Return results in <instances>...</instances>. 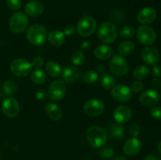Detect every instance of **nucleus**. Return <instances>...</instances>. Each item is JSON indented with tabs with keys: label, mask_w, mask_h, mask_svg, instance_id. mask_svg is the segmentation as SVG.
Instances as JSON below:
<instances>
[{
	"label": "nucleus",
	"mask_w": 161,
	"mask_h": 160,
	"mask_svg": "<svg viewBox=\"0 0 161 160\" xmlns=\"http://www.w3.org/2000/svg\"><path fill=\"white\" fill-rule=\"evenodd\" d=\"M144 160H157V158H156L155 155H149L145 158Z\"/></svg>",
	"instance_id": "obj_45"
},
{
	"label": "nucleus",
	"mask_w": 161,
	"mask_h": 160,
	"mask_svg": "<svg viewBox=\"0 0 161 160\" xmlns=\"http://www.w3.org/2000/svg\"><path fill=\"white\" fill-rule=\"evenodd\" d=\"M3 112L6 117L15 118L20 112L19 102L14 97H7L3 102Z\"/></svg>",
	"instance_id": "obj_11"
},
{
	"label": "nucleus",
	"mask_w": 161,
	"mask_h": 160,
	"mask_svg": "<svg viewBox=\"0 0 161 160\" xmlns=\"http://www.w3.org/2000/svg\"><path fill=\"white\" fill-rule=\"evenodd\" d=\"M110 70L112 73L117 76H124L128 73L129 67L127 60L121 55H114L110 58L109 63Z\"/></svg>",
	"instance_id": "obj_5"
},
{
	"label": "nucleus",
	"mask_w": 161,
	"mask_h": 160,
	"mask_svg": "<svg viewBox=\"0 0 161 160\" xmlns=\"http://www.w3.org/2000/svg\"><path fill=\"white\" fill-rule=\"evenodd\" d=\"M144 87V83H143L142 82L140 81V80H136V81H135L134 83H132L130 88V89H131L132 92L139 93L143 90Z\"/></svg>",
	"instance_id": "obj_35"
},
{
	"label": "nucleus",
	"mask_w": 161,
	"mask_h": 160,
	"mask_svg": "<svg viewBox=\"0 0 161 160\" xmlns=\"http://www.w3.org/2000/svg\"><path fill=\"white\" fill-rule=\"evenodd\" d=\"M112 160H127L126 158H124V156H121V155H119V156L115 157L114 158H113Z\"/></svg>",
	"instance_id": "obj_46"
},
{
	"label": "nucleus",
	"mask_w": 161,
	"mask_h": 160,
	"mask_svg": "<svg viewBox=\"0 0 161 160\" xmlns=\"http://www.w3.org/2000/svg\"><path fill=\"white\" fill-rule=\"evenodd\" d=\"M6 6L11 10H18L21 6L20 0H6Z\"/></svg>",
	"instance_id": "obj_33"
},
{
	"label": "nucleus",
	"mask_w": 161,
	"mask_h": 160,
	"mask_svg": "<svg viewBox=\"0 0 161 160\" xmlns=\"http://www.w3.org/2000/svg\"><path fill=\"white\" fill-rule=\"evenodd\" d=\"M28 25V18L22 12H16L9 19V27L11 31L16 34L22 33L27 29Z\"/></svg>",
	"instance_id": "obj_4"
},
{
	"label": "nucleus",
	"mask_w": 161,
	"mask_h": 160,
	"mask_svg": "<svg viewBox=\"0 0 161 160\" xmlns=\"http://www.w3.org/2000/svg\"><path fill=\"white\" fill-rule=\"evenodd\" d=\"M142 58L148 65H156L160 59V53L157 48L147 45L142 50Z\"/></svg>",
	"instance_id": "obj_13"
},
{
	"label": "nucleus",
	"mask_w": 161,
	"mask_h": 160,
	"mask_svg": "<svg viewBox=\"0 0 161 160\" xmlns=\"http://www.w3.org/2000/svg\"><path fill=\"white\" fill-rule=\"evenodd\" d=\"M75 32V28L72 24H69L64 28V34L65 36H72Z\"/></svg>",
	"instance_id": "obj_39"
},
{
	"label": "nucleus",
	"mask_w": 161,
	"mask_h": 160,
	"mask_svg": "<svg viewBox=\"0 0 161 160\" xmlns=\"http://www.w3.org/2000/svg\"><path fill=\"white\" fill-rule=\"evenodd\" d=\"M152 86L153 89H157L161 87V79L159 78H155L152 81Z\"/></svg>",
	"instance_id": "obj_42"
},
{
	"label": "nucleus",
	"mask_w": 161,
	"mask_h": 160,
	"mask_svg": "<svg viewBox=\"0 0 161 160\" xmlns=\"http://www.w3.org/2000/svg\"><path fill=\"white\" fill-rule=\"evenodd\" d=\"M105 66H104L103 64H98V65H97V72H98L99 73L104 74L105 73Z\"/></svg>",
	"instance_id": "obj_44"
},
{
	"label": "nucleus",
	"mask_w": 161,
	"mask_h": 160,
	"mask_svg": "<svg viewBox=\"0 0 161 160\" xmlns=\"http://www.w3.org/2000/svg\"><path fill=\"white\" fill-rule=\"evenodd\" d=\"M97 37L101 42L105 44H110L115 42L117 37V29L113 24L104 22L97 28Z\"/></svg>",
	"instance_id": "obj_3"
},
{
	"label": "nucleus",
	"mask_w": 161,
	"mask_h": 160,
	"mask_svg": "<svg viewBox=\"0 0 161 160\" xmlns=\"http://www.w3.org/2000/svg\"><path fill=\"white\" fill-rule=\"evenodd\" d=\"M137 38L143 45H150L155 42L157 39V33L152 27L142 25L137 30Z\"/></svg>",
	"instance_id": "obj_8"
},
{
	"label": "nucleus",
	"mask_w": 161,
	"mask_h": 160,
	"mask_svg": "<svg viewBox=\"0 0 161 160\" xmlns=\"http://www.w3.org/2000/svg\"><path fill=\"white\" fill-rule=\"evenodd\" d=\"M112 96L119 102H127L131 98L132 91L127 85L119 84L115 86L112 89Z\"/></svg>",
	"instance_id": "obj_12"
},
{
	"label": "nucleus",
	"mask_w": 161,
	"mask_h": 160,
	"mask_svg": "<svg viewBox=\"0 0 161 160\" xmlns=\"http://www.w3.org/2000/svg\"><path fill=\"white\" fill-rule=\"evenodd\" d=\"M86 139L90 145L98 148L105 145L107 141V133L101 126L92 125L86 130Z\"/></svg>",
	"instance_id": "obj_1"
},
{
	"label": "nucleus",
	"mask_w": 161,
	"mask_h": 160,
	"mask_svg": "<svg viewBox=\"0 0 161 160\" xmlns=\"http://www.w3.org/2000/svg\"><path fill=\"white\" fill-rule=\"evenodd\" d=\"M32 66L31 64L26 59L18 58L15 59L11 62L10 71L15 76L23 78L28 76L31 74Z\"/></svg>",
	"instance_id": "obj_6"
},
{
	"label": "nucleus",
	"mask_w": 161,
	"mask_h": 160,
	"mask_svg": "<svg viewBox=\"0 0 161 160\" xmlns=\"http://www.w3.org/2000/svg\"><path fill=\"white\" fill-rule=\"evenodd\" d=\"M140 126L138 124L135 123V124H132L130 127V130H129V133L133 137H136L139 135L140 133Z\"/></svg>",
	"instance_id": "obj_38"
},
{
	"label": "nucleus",
	"mask_w": 161,
	"mask_h": 160,
	"mask_svg": "<svg viewBox=\"0 0 161 160\" xmlns=\"http://www.w3.org/2000/svg\"><path fill=\"white\" fill-rule=\"evenodd\" d=\"M71 61L72 64L75 66L82 65L85 62V55L83 51L80 50H76L73 51L71 56Z\"/></svg>",
	"instance_id": "obj_30"
},
{
	"label": "nucleus",
	"mask_w": 161,
	"mask_h": 160,
	"mask_svg": "<svg viewBox=\"0 0 161 160\" xmlns=\"http://www.w3.org/2000/svg\"><path fill=\"white\" fill-rule=\"evenodd\" d=\"M153 73L156 77L159 78L161 76V66L160 65H154L153 67Z\"/></svg>",
	"instance_id": "obj_41"
},
{
	"label": "nucleus",
	"mask_w": 161,
	"mask_h": 160,
	"mask_svg": "<svg viewBox=\"0 0 161 160\" xmlns=\"http://www.w3.org/2000/svg\"><path fill=\"white\" fill-rule=\"evenodd\" d=\"M101 83L105 89H112L114 87L115 84H116V78L109 74L104 73L101 78Z\"/></svg>",
	"instance_id": "obj_29"
},
{
	"label": "nucleus",
	"mask_w": 161,
	"mask_h": 160,
	"mask_svg": "<svg viewBox=\"0 0 161 160\" xmlns=\"http://www.w3.org/2000/svg\"><path fill=\"white\" fill-rule=\"evenodd\" d=\"M135 50V45L130 41H124L120 42L118 47V52L119 55L123 56H127L131 54Z\"/></svg>",
	"instance_id": "obj_25"
},
{
	"label": "nucleus",
	"mask_w": 161,
	"mask_h": 160,
	"mask_svg": "<svg viewBox=\"0 0 161 160\" xmlns=\"http://www.w3.org/2000/svg\"><path fill=\"white\" fill-rule=\"evenodd\" d=\"M46 72L51 77H59L62 74V69L60 64L54 61H50L46 64Z\"/></svg>",
	"instance_id": "obj_23"
},
{
	"label": "nucleus",
	"mask_w": 161,
	"mask_h": 160,
	"mask_svg": "<svg viewBox=\"0 0 161 160\" xmlns=\"http://www.w3.org/2000/svg\"><path fill=\"white\" fill-rule=\"evenodd\" d=\"M150 74V70L146 65H138L135 67L133 71V75L136 79L143 80L147 78Z\"/></svg>",
	"instance_id": "obj_27"
},
{
	"label": "nucleus",
	"mask_w": 161,
	"mask_h": 160,
	"mask_svg": "<svg viewBox=\"0 0 161 160\" xmlns=\"http://www.w3.org/2000/svg\"><path fill=\"white\" fill-rule=\"evenodd\" d=\"M160 94H161V89H160Z\"/></svg>",
	"instance_id": "obj_48"
},
{
	"label": "nucleus",
	"mask_w": 161,
	"mask_h": 160,
	"mask_svg": "<svg viewBox=\"0 0 161 160\" xmlns=\"http://www.w3.org/2000/svg\"><path fill=\"white\" fill-rule=\"evenodd\" d=\"M18 86L17 83L13 79H8L3 83V90L5 94L7 95H14L17 93Z\"/></svg>",
	"instance_id": "obj_28"
},
{
	"label": "nucleus",
	"mask_w": 161,
	"mask_h": 160,
	"mask_svg": "<svg viewBox=\"0 0 161 160\" xmlns=\"http://www.w3.org/2000/svg\"><path fill=\"white\" fill-rule=\"evenodd\" d=\"M97 29V22L90 16L83 17L79 20L76 26V31L80 35L88 37L93 35Z\"/></svg>",
	"instance_id": "obj_7"
},
{
	"label": "nucleus",
	"mask_w": 161,
	"mask_h": 160,
	"mask_svg": "<svg viewBox=\"0 0 161 160\" xmlns=\"http://www.w3.org/2000/svg\"><path fill=\"white\" fill-rule=\"evenodd\" d=\"M31 64L32 67H36V68H39V67H42V65H43L44 60L43 58L39 56H35L32 59V61H31Z\"/></svg>",
	"instance_id": "obj_37"
},
{
	"label": "nucleus",
	"mask_w": 161,
	"mask_h": 160,
	"mask_svg": "<svg viewBox=\"0 0 161 160\" xmlns=\"http://www.w3.org/2000/svg\"><path fill=\"white\" fill-rule=\"evenodd\" d=\"M151 117L156 120H161V108L158 106H154L150 110Z\"/></svg>",
	"instance_id": "obj_36"
},
{
	"label": "nucleus",
	"mask_w": 161,
	"mask_h": 160,
	"mask_svg": "<svg viewBox=\"0 0 161 160\" xmlns=\"http://www.w3.org/2000/svg\"><path fill=\"white\" fill-rule=\"evenodd\" d=\"M94 54L96 58L102 61L108 60L113 56V50L110 46L106 45H97L94 50Z\"/></svg>",
	"instance_id": "obj_20"
},
{
	"label": "nucleus",
	"mask_w": 161,
	"mask_h": 160,
	"mask_svg": "<svg viewBox=\"0 0 161 160\" xmlns=\"http://www.w3.org/2000/svg\"><path fill=\"white\" fill-rule=\"evenodd\" d=\"M157 148H158L159 152L161 154V141L158 143V144H157Z\"/></svg>",
	"instance_id": "obj_47"
},
{
	"label": "nucleus",
	"mask_w": 161,
	"mask_h": 160,
	"mask_svg": "<svg viewBox=\"0 0 161 160\" xmlns=\"http://www.w3.org/2000/svg\"><path fill=\"white\" fill-rule=\"evenodd\" d=\"M132 115V111L127 105H119L116 107L113 112L115 121L119 124H124L128 122Z\"/></svg>",
	"instance_id": "obj_15"
},
{
	"label": "nucleus",
	"mask_w": 161,
	"mask_h": 160,
	"mask_svg": "<svg viewBox=\"0 0 161 160\" xmlns=\"http://www.w3.org/2000/svg\"><path fill=\"white\" fill-rule=\"evenodd\" d=\"M157 13L154 8L145 7L138 12L137 19L140 24L143 25H147L153 23L157 19Z\"/></svg>",
	"instance_id": "obj_16"
},
{
	"label": "nucleus",
	"mask_w": 161,
	"mask_h": 160,
	"mask_svg": "<svg viewBox=\"0 0 161 160\" xmlns=\"http://www.w3.org/2000/svg\"><path fill=\"white\" fill-rule=\"evenodd\" d=\"M100 155L103 158H111L115 155V152L111 147H105L101 150Z\"/></svg>",
	"instance_id": "obj_34"
},
{
	"label": "nucleus",
	"mask_w": 161,
	"mask_h": 160,
	"mask_svg": "<svg viewBox=\"0 0 161 160\" xmlns=\"http://www.w3.org/2000/svg\"><path fill=\"white\" fill-rule=\"evenodd\" d=\"M135 34V29L131 26H124L119 31V36L124 39H131Z\"/></svg>",
	"instance_id": "obj_32"
},
{
	"label": "nucleus",
	"mask_w": 161,
	"mask_h": 160,
	"mask_svg": "<svg viewBox=\"0 0 161 160\" xmlns=\"http://www.w3.org/2000/svg\"><path fill=\"white\" fill-rule=\"evenodd\" d=\"M46 112L50 119L58 121L62 118V111L58 104L53 102H48L45 106Z\"/></svg>",
	"instance_id": "obj_19"
},
{
	"label": "nucleus",
	"mask_w": 161,
	"mask_h": 160,
	"mask_svg": "<svg viewBox=\"0 0 161 160\" xmlns=\"http://www.w3.org/2000/svg\"><path fill=\"white\" fill-rule=\"evenodd\" d=\"M139 101L145 107H153L160 101V95L155 89H147L141 93Z\"/></svg>",
	"instance_id": "obj_14"
},
{
	"label": "nucleus",
	"mask_w": 161,
	"mask_h": 160,
	"mask_svg": "<svg viewBox=\"0 0 161 160\" xmlns=\"http://www.w3.org/2000/svg\"><path fill=\"white\" fill-rule=\"evenodd\" d=\"M97 79H98V73L95 71H86L83 75V81L86 84H92L96 83Z\"/></svg>",
	"instance_id": "obj_31"
},
{
	"label": "nucleus",
	"mask_w": 161,
	"mask_h": 160,
	"mask_svg": "<svg viewBox=\"0 0 161 160\" xmlns=\"http://www.w3.org/2000/svg\"><path fill=\"white\" fill-rule=\"evenodd\" d=\"M66 86L62 80H55L49 86L47 97L51 100L59 101L65 96Z\"/></svg>",
	"instance_id": "obj_9"
},
{
	"label": "nucleus",
	"mask_w": 161,
	"mask_h": 160,
	"mask_svg": "<svg viewBox=\"0 0 161 160\" xmlns=\"http://www.w3.org/2000/svg\"><path fill=\"white\" fill-rule=\"evenodd\" d=\"M47 31L42 25L34 24L28 28L27 39L28 42L34 45H42L47 39Z\"/></svg>",
	"instance_id": "obj_2"
},
{
	"label": "nucleus",
	"mask_w": 161,
	"mask_h": 160,
	"mask_svg": "<svg viewBox=\"0 0 161 160\" xmlns=\"http://www.w3.org/2000/svg\"><path fill=\"white\" fill-rule=\"evenodd\" d=\"M49 42L53 46H60L65 42V35L60 30H53L47 35Z\"/></svg>",
	"instance_id": "obj_21"
},
{
	"label": "nucleus",
	"mask_w": 161,
	"mask_h": 160,
	"mask_svg": "<svg viewBox=\"0 0 161 160\" xmlns=\"http://www.w3.org/2000/svg\"><path fill=\"white\" fill-rule=\"evenodd\" d=\"M63 80L67 83H72L78 80L80 76V72L77 67L74 66H69L66 67L62 72Z\"/></svg>",
	"instance_id": "obj_22"
},
{
	"label": "nucleus",
	"mask_w": 161,
	"mask_h": 160,
	"mask_svg": "<svg viewBox=\"0 0 161 160\" xmlns=\"http://www.w3.org/2000/svg\"><path fill=\"white\" fill-rule=\"evenodd\" d=\"M25 11L27 15L31 17H36L42 15L44 11V6L39 0H31L26 3Z\"/></svg>",
	"instance_id": "obj_18"
},
{
	"label": "nucleus",
	"mask_w": 161,
	"mask_h": 160,
	"mask_svg": "<svg viewBox=\"0 0 161 160\" xmlns=\"http://www.w3.org/2000/svg\"><path fill=\"white\" fill-rule=\"evenodd\" d=\"M105 110V104L101 100L97 98H91L85 102L83 111L91 117H97L100 115Z\"/></svg>",
	"instance_id": "obj_10"
},
{
	"label": "nucleus",
	"mask_w": 161,
	"mask_h": 160,
	"mask_svg": "<svg viewBox=\"0 0 161 160\" xmlns=\"http://www.w3.org/2000/svg\"><path fill=\"white\" fill-rule=\"evenodd\" d=\"M91 44L89 41H84V42H83V43L81 44L82 50H83V51H89L90 49H91Z\"/></svg>",
	"instance_id": "obj_43"
},
{
	"label": "nucleus",
	"mask_w": 161,
	"mask_h": 160,
	"mask_svg": "<svg viewBox=\"0 0 161 160\" xmlns=\"http://www.w3.org/2000/svg\"><path fill=\"white\" fill-rule=\"evenodd\" d=\"M30 78H31V82L34 84L40 86V85H42L45 83L46 80H47V75H46V73L42 70L36 69V70L33 71L31 73Z\"/></svg>",
	"instance_id": "obj_26"
},
{
	"label": "nucleus",
	"mask_w": 161,
	"mask_h": 160,
	"mask_svg": "<svg viewBox=\"0 0 161 160\" xmlns=\"http://www.w3.org/2000/svg\"><path fill=\"white\" fill-rule=\"evenodd\" d=\"M142 149V142L137 137H132L127 140L124 144L123 151L127 156L136 155Z\"/></svg>",
	"instance_id": "obj_17"
},
{
	"label": "nucleus",
	"mask_w": 161,
	"mask_h": 160,
	"mask_svg": "<svg viewBox=\"0 0 161 160\" xmlns=\"http://www.w3.org/2000/svg\"><path fill=\"white\" fill-rule=\"evenodd\" d=\"M108 132H109L110 136L116 140L121 139L124 135V133H125L122 124H119L118 122L112 123L110 126L108 127Z\"/></svg>",
	"instance_id": "obj_24"
},
{
	"label": "nucleus",
	"mask_w": 161,
	"mask_h": 160,
	"mask_svg": "<svg viewBox=\"0 0 161 160\" xmlns=\"http://www.w3.org/2000/svg\"><path fill=\"white\" fill-rule=\"evenodd\" d=\"M47 97V93L44 89H39L36 93V98L38 100H44Z\"/></svg>",
	"instance_id": "obj_40"
}]
</instances>
